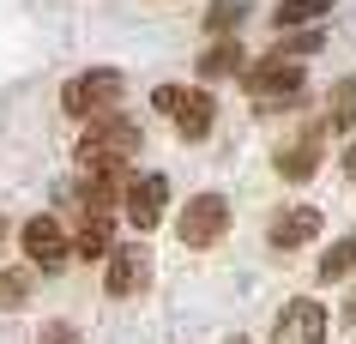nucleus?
I'll return each mask as SVG.
<instances>
[{
    "label": "nucleus",
    "instance_id": "22",
    "mask_svg": "<svg viewBox=\"0 0 356 344\" xmlns=\"http://www.w3.org/2000/svg\"><path fill=\"white\" fill-rule=\"evenodd\" d=\"M338 163H344V175H350V181H356V139H350V145H344V157H338Z\"/></svg>",
    "mask_w": 356,
    "mask_h": 344
},
{
    "label": "nucleus",
    "instance_id": "1",
    "mask_svg": "<svg viewBox=\"0 0 356 344\" xmlns=\"http://www.w3.org/2000/svg\"><path fill=\"white\" fill-rule=\"evenodd\" d=\"M145 133H139V121L127 115H103V121H85V133H79L73 157L79 170H115V175H133V157H139Z\"/></svg>",
    "mask_w": 356,
    "mask_h": 344
},
{
    "label": "nucleus",
    "instance_id": "23",
    "mask_svg": "<svg viewBox=\"0 0 356 344\" xmlns=\"http://www.w3.org/2000/svg\"><path fill=\"white\" fill-rule=\"evenodd\" d=\"M6 229H13V224H6V211H0V242H6Z\"/></svg>",
    "mask_w": 356,
    "mask_h": 344
},
{
    "label": "nucleus",
    "instance_id": "17",
    "mask_svg": "<svg viewBox=\"0 0 356 344\" xmlns=\"http://www.w3.org/2000/svg\"><path fill=\"white\" fill-rule=\"evenodd\" d=\"M350 266H356V236H338L332 248L320 254V278L332 284V278H350Z\"/></svg>",
    "mask_w": 356,
    "mask_h": 344
},
{
    "label": "nucleus",
    "instance_id": "2",
    "mask_svg": "<svg viewBox=\"0 0 356 344\" xmlns=\"http://www.w3.org/2000/svg\"><path fill=\"white\" fill-rule=\"evenodd\" d=\"M121 91H127V79L115 67H85V73H73L60 85V109L73 121H103V115L121 109Z\"/></svg>",
    "mask_w": 356,
    "mask_h": 344
},
{
    "label": "nucleus",
    "instance_id": "4",
    "mask_svg": "<svg viewBox=\"0 0 356 344\" xmlns=\"http://www.w3.org/2000/svg\"><path fill=\"white\" fill-rule=\"evenodd\" d=\"M236 224V211H229L224 193H193L181 218H175V236H181V248H218Z\"/></svg>",
    "mask_w": 356,
    "mask_h": 344
},
{
    "label": "nucleus",
    "instance_id": "13",
    "mask_svg": "<svg viewBox=\"0 0 356 344\" xmlns=\"http://www.w3.org/2000/svg\"><path fill=\"white\" fill-rule=\"evenodd\" d=\"M332 19V0H278L272 6V31H314Z\"/></svg>",
    "mask_w": 356,
    "mask_h": 344
},
{
    "label": "nucleus",
    "instance_id": "20",
    "mask_svg": "<svg viewBox=\"0 0 356 344\" xmlns=\"http://www.w3.org/2000/svg\"><path fill=\"white\" fill-rule=\"evenodd\" d=\"M37 344H85V338H79V326H73V320H49V326L37 332Z\"/></svg>",
    "mask_w": 356,
    "mask_h": 344
},
{
    "label": "nucleus",
    "instance_id": "11",
    "mask_svg": "<svg viewBox=\"0 0 356 344\" xmlns=\"http://www.w3.org/2000/svg\"><path fill=\"white\" fill-rule=\"evenodd\" d=\"M67 242H73L79 260H109L115 254V218L109 211H79L73 229H67Z\"/></svg>",
    "mask_w": 356,
    "mask_h": 344
},
{
    "label": "nucleus",
    "instance_id": "19",
    "mask_svg": "<svg viewBox=\"0 0 356 344\" xmlns=\"http://www.w3.org/2000/svg\"><path fill=\"white\" fill-rule=\"evenodd\" d=\"M242 0H218V6H211L206 13V37H224V31H236V24H242Z\"/></svg>",
    "mask_w": 356,
    "mask_h": 344
},
{
    "label": "nucleus",
    "instance_id": "15",
    "mask_svg": "<svg viewBox=\"0 0 356 344\" xmlns=\"http://www.w3.org/2000/svg\"><path fill=\"white\" fill-rule=\"evenodd\" d=\"M37 284H42V272H31V266H6V272H0V314L24 308L31 296H37Z\"/></svg>",
    "mask_w": 356,
    "mask_h": 344
},
{
    "label": "nucleus",
    "instance_id": "9",
    "mask_svg": "<svg viewBox=\"0 0 356 344\" xmlns=\"http://www.w3.org/2000/svg\"><path fill=\"white\" fill-rule=\"evenodd\" d=\"M320 229H326V218H320L314 206H278L272 218H266V236H272V248H308Z\"/></svg>",
    "mask_w": 356,
    "mask_h": 344
},
{
    "label": "nucleus",
    "instance_id": "18",
    "mask_svg": "<svg viewBox=\"0 0 356 344\" xmlns=\"http://www.w3.org/2000/svg\"><path fill=\"white\" fill-rule=\"evenodd\" d=\"M314 49H326V31H290V37H278V55H290V60H302V55H314Z\"/></svg>",
    "mask_w": 356,
    "mask_h": 344
},
{
    "label": "nucleus",
    "instance_id": "3",
    "mask_svg": "<svg viewBox=\"0 0 356 344\" xmlns=\"http://www.w3.org/2000/svg\"><path fill=\"white\" fill-rule=\"evenodd\" d=\"M302 85H308V79H302V60L278 55V49H272V55H260L254 67H242V91L254 97L260 109H272V103H296Z\"/></svg>",
    "mask_w": 356,
    "mask_h": 344
},
{
    "label": "nucleus",
    "instance_id": "10",
    "mask_svg": "<svg viewBox=\"0 0 356 344\" xmlns=\"http://www.w3.org/2000/svg\"><path fill=\"white\" fill-rule=\"evenodd\" d=\"M169 121H175V133L188 139V145H200V139L211 133V121H218V103H211V91H200V85H181Z\"/></svg>",
    "mask_w": 356,
    "mask_h": 344
},
{
    "label": "nucleus",
    "instance_id": "16",
    "mask_svg": "<svg viewBox=\"0 0 356 344\" xmlns=\"http://www.w3.org/2000/svg\"><path fill=\"white\" fill-rule=\"evenodd\" d=\"M248 60H242V42L236 37H218L206 49V55H200V79H229V73H242Z\"/></svg>",
    "mask_w": 356,
    "mask_h": 344
},
{
    "label": "nucleus",
    "instance_id": "5",
    "mask_svg": "<svg viewBox=\"0 0 356 344\" xmlns=\"http://www.w3.org/2000/svg\"><path fill=\"white\" fill-rule=\"evenodd\" d=\"M19 248H24V266L31 272H60L73 260V242H67V224L60 218H31V224H19Z\"/></svg>",
    "mask_w": 356,
    "mask_h": 344
},
{
    "label": "nucleus",
    "instance_id": "14",
    "mask_svg": "<svg viewBox=\"0 0 356 344\" xmlns=\"http://www.w3.org/2000/svg\"><path fill=\"white\" fill-rule=\"evenodd\" d=\"M320 151H326V145H320L314 133H302L290 151H278V175H284V181H308V175L320 170Z\"/></svg>",
    "mask_w": 356,
    "mask_h": 344
},
{
    "label": "nucleus",
    "instance_id": "6",
    "mask_svg": "<svg viewBox=\"0 0 356 344\" xmlns=\"http://www.w3.org/2000/svg\"><path fill=\"white\" fill-rule=\"evenodd\" d=\"M169 211V175L145 170V175H127V188H121V218L133 229H157Z\"/></svg>",
    "mask_w": 356,
    "mask_h": 344
},
{
    "label": "nucleus",
    "instance_id": "7",
    "mask_svg": "<svg viewBox=\"0 0 356 344\" xmlns=\"http://www.w3.org/2000/svg\"><path fill=\"white\" fill-rule=\"evenodd\" d=\"M326 332H332V320L314 296H290L272 320V344H326Z\"/></svg>",
    "mask_w": 356,
    "mask_h": 344
},
{
    "label": "nucleus",
    "instance_id": "24",
    "mask_svg": "<svg viewBox=\"0 0 356 344\" xmlns=\"http://www.w3.org/2000/svg\"><path fill=\"white\" fill-rule=\"evenodd\" d=\"M229 344H248V338H229Z\"/></svg>",
    "mask_w": 356,
    "mask_h": 344
},
{
    "label": "nucleus",
    "instance_id": "8",
    "mask_svg": "<svg viewBox=\"0 0 356 344\" xmlns=\"http://www.w3.org/2000/svg\"><path fill=\"white\" fill-rule=\"evenodd\" d=\"M145 284H151V254L145 248H121V242H115L109 272H103V290H109L115 302H127V296H145Z\"/></svg>",
    "mask_w": 356,
    "mask_h": 344
},
{
    "label": "nucleus",
    "instance_id": "21",
    "mask_svg": "<svg viewBox=\"0 0 356 344\" xmlns=\"http://www.w3.org/2000/svg\"><path fill=\"white\" fill-rule=\"evenodd\" d=\"M332 103H338V109H356V73L344 79V85H338V97H332Z\"/></svg>",
    "mask_w": 356,
    "mask_h": 344
},
{
    "label": "nucleus",
    "instance_id": "12",
    "mask_svg": "<svg viewBox=\"0 0 356 344\" xmlns=\"http://www.w3.org/2000/svg\"><path fill=\"white\" fill-rule=\"evenodd\" d=\"M121 188H127V175L85 170V175H79V211H115V206H121Z\"/></svg>",
    "mask_w": 356,
    "mask_h": 344
}]
</instances>
